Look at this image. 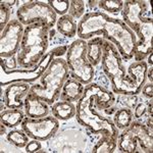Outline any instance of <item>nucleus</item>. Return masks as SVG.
<instances>
[{
  "instance_id": "2eb2a0df",
  "label": "nucleus",
  "mask_w": 153,
  "mask_h": 153,
  "mask_svg": "<svg viewBox=\"0 0 153 153\" xmlns=\"http://www.w3.org/2000/svg\"><path fill=\"white\" fill-rule=\"evenodd\" d=\"M25 112L26 115L32 118L47 117L49 113V104L40 99L34 93L29 92L25 97Z\"/></svg>"
},
{
  "instance_id": "9b49d317",
  "label": "nucleus",
  "mask_w": 153,
  "mask_h": 153,
  "mask_svg": "<svg viewBox=\"0 0 153 153\" xmlns=\"http://www.w3.org/2000/svg\"><path fill=\"white\" fill-rule=\"evenodd\" d=\"M24 31V25L18 19H10L0 37V57L9 58L18 54Z\"/></svg>"
},
{
  "instance_id": "ddd939ff",
  "label": "nucleus",
  "mask_w": 153,
  "mask_h": 153,
  "mask_svg": "<svg viewBox=\"0 0 153 153\" xmlns=\"http://www.w3.org/2000/svg\"><path fill=\"white\" fill-rule=\"evenodd\" d=\"M137 37V42L135 45L134 56L135 61H144V59L153 50V19L142 24Z\"/></svg>"
},
{
  "instance_id": "72a5a7b5",
  "label": "nucleus",
  "mask_w": 153,
  "mask_h": 153,
  "mask_svg": "<svg viewBox=\"0 0 153 153\" xmlns=\"http://www.w3.org/2000/svg\"><path fill=\"white\" fill-rule=\"evenodd\" d=\"M148 57V65H150L152 66V65H153V53H151V54H149V55L147 56Z\"/></svg>"
},
{
  "instance_id": "bb28decb",
  "label": "nucleus",
  "mask_w": 153,
  "mask_h": 153,
  "mask_svg": "<svg viewBox=\"0 0 153 153\" xmlns=\"http://www.w3.org/2000/svg\"><path fill=\"white\" fill-rule=\"evenodd\" d=\"M10 13H11V7H9L4 1L2 0L0 2V31L1 33L4 31L6 26L10 22Z\"/></svg>"
},
{
  "instance_id": "9d476101",
  "label": "nucleus",
  "mask_w": 153,
  "mask_h": 153,
  "mask_svg": "<svg viewBox=\"0 0 153 153\" xmlns=\"http://www.w3.org/2000/svg\"><path fill=\"white\" fill-rule=\"evenodd\" d=\"M22 130L29 136V138L45 141L55 134L59 128V120L52 115L44 117L32 118L25 117L22 122Z\"/></svg>"
},
{
  "instance_id": "6ab92c4d",
  "label": "nucleus",
  "mask_w": 153,
  "mask_h": 153,
  "mask_svg": "<svg viewBox=\"0 0 153 153\" xmlns=\"http://www.w3.org/2000/svg\"><path fill=\"white\" fill-rule=\"evenodd\" d=\"M56 27H57V31L61 35L68 38H73L76 35V31H78V25L76 21L68 13L65 16H60L57 22H56Z\"/></svg>"
},
{
  "instance_id": "7ed1b4c3",
  "label": "nucleus",
  "mask_w": 153,
  "mask_h": 153,
  "mask_svg": "<svg viewBox=\"0 0 153 153\" xmlns=\"http://www.w3.org/2000/svg\"><path fill=\"white\" fill-rule=\"evenodd\" d=\"M101 65L106 76L110 80L113 93L120 95H138L141 93L144 85L128 75L117 48L107 40L103 43Z\"/></svg>"
},
{
  "instance_id": "f03ea898",
  "label": "nucleus",
  "mask_w": 153,
  "mask_h": 153,
  "mask_svg": "<svg viewBox=\"0 0 153 153\" xmlns=\"http://www.w3.org/2000/svg\"><path fill=\"white\" fill-rule=\"evenodd\" d=\"M102 88L99 84L92 82L85 86L82 97L76 102V120L93 134L109 135L118 138V129L113 124L112 120L100 115L95 107V99Z\"/></svg>"
},
{
  "instance_id": "393cba45",
  "label": "nucleus",
  "mask_w": 153,
  "mask_h": 153,
  "mask_svg": "<svg viewBox=\"0 0 153 153\" xmlns=\"http://www.w3.org/2000/svg\"><path fill=\"white\" fill-rule=\"evenodd\" d=\"M68 14L74 19H82L85 14V1H83V0H71Z\"/></svg>"
},
{
  "instance_id": "5701e85b",
  "label": "nucleus",
  "mask_w": 153,
  "mask_h": 153,
  "mask_svg": "<svg viewBox=\"0 0 153 153\" xmlns=\"http://www.w3.org/2000/svg\"><path fill=\"white\" fill-rule=\"evenodd\" d=\"M6 139L10 144L14 145L16 147L23 148L26 147L29 143V136L24 132L23 130H12L7 134Z\"/></svg>"
},
{
  "instance_id": "a211bd4d",
  "label": "nucleus",
  "mask_w": 153,
  "mask_h": 153,
  "mask_svg": "<svg viewBox=\"0 0 153 153\" xmlns=\"http://www.w3.org/2000/svg\"><path fill=\"white\" fill-rule=\"evenodd\" d=\"M104 39L102 37H94L87 42V58L93 66L98 65L101 61Z\"/></svg>"
},
{
  "instance_id": "473e14b6",
  "label": "nucleus",
  "mask_w": 153,
  "mask_h": 153,
  "mask_svg": "<svg viewBox=\"0 0 153 153\" xmlns=\"http://www.w3.org/2000/svg\"><path fill=\"white\" fill-rule=\"evenodd\" d=\"M5 127H6V126H4L3 124H1V123H0V135L5 134Z\"/></svg>"
},
{
  "instance_id": "f704fd0d",
  "label": "nucleus",
  "mask_w": 153,
  "mask_h": 153,
  "mask_svg": "<svg viewBox=\"0 0 153 153\" xmlns=\"http://www.w3.org/2000/svg\"><path fill=\"white\" fill-rule=\"evenodd\" d=\"M16 2H18V1H16V0H13V1H6V0H4V3H6L9 7H12L14 4L16 3Z\"/></svg>"
},
{
  "instance_id": "cd10ccee",
  "label": "nucleus",
  "mask_w": 153,
  "mask_h": 153,
  "mask_svg": "<svg viewBox=\"0 0 153 153\" xmlns=\"http://www.w3.org/2000/svg\"><path fill=\"white\" fill-rule=\"evenodd\" d=\"M41 141L39 140L33 139L32 141H29V143L26 146V152L28 153H34V152H39L41 149Z\"/></svg>"
},
{
  "instance_id": "c756f323",
  "label": "nucleus",
  "mask_w": 153,
  "mask_h": 153,
  "mask_svg": "<svg viewBox=\"0 0 153 153\" xmlns=\"http://www.w3.org/2000/svg\"><path fill=\"white\" fill-rule=\"evenodd\" d=\"M142 94L145 96V97L149 98L150 100H152L153 97V83H149V84H144V86L141 89Z\"/></svg>"
},
{
  "instance_id": "7c9ffc66",
  "label": "nucleus",
  "mask_w": 153,
  "mask_h": 153,
  "mask_svg": "<svg viewBox=\"0 0 153 153\" xmlns=\"http://www.w3.org/2000/svg\"><path fill=\"white\" fill-rule=\"evenodd\" d=\"M153 68L151 66L150 68H148L147 70V74H146V78L149 79L150 83H153Z\"/></svg>"
},
{
  "instance_id": "423d86ee",
  "label": "nucleus",
  "mask_w": 153,
  "mask_h": 153,
  "mask_svg": "<svg viewBox=\"0 0 153 153\" xmlns=\"http://www.w3.org/2000/svg\"><path fill=\"white\" fill-rule=\"evenodd\" d=\"M117 148L125 153H152L153 136L145 125L133 120L131 125L118 135Z\"/></svg>"
},
{
  "instance_id": "aec40b11",
  "label": "nucleus",
  "mask_w": 153,
  "mask_h": 153,
  "mask_svg": "<svg viewBox=\"0 0 153 153\" xmlns=\"http://www.w3.org/2000/svg\"><path fill=\"white\" fill-rule=\"evenodd\" d=\"M25 118V113L22 109H9L7 108L6 110H2L0 114V123L6 126L7 128H16V126L22 124V122Z\"/></svg>"
},
{
  "instance_id": "412c9836",
  "label": "nucleus",
  "mask_w": 153,
  "mask_h": 153,
  "mask_svg": "<svg viewBox=\"0 0 153 153\" xmlns=\"http://www.w3.org/2000/svg\"><path fill=\"white\" fill-rule=\"evenodd\" d=\"M117 147V137L102 135V138L93 147V153H112Z\"/></svg>"
},
{
  "instance_id": "39448f33",
  "label": "nucleus",
  "mask_w": 153,
  "mask_h": 153,
  "mask_svg": "<svg viewBox=\"0 0 153 153\" xmlns=\"http://www.w3.org/2000/svg\"><path fill=\"white\" fill-rule=\"evenodd\" d=\"M70 76V68L66 60L56 57L40 78V84L32 86L30 92L34 93L49 105H52L60 97L61 89Z\"/></svg>"
},
{
  "instance_id": "6e6552de",
  "label": "nucleus",
  "mask_w": 153,
  "mask_h": 153,
  "mask_svg": "<svg viewBox=\"0 0 153 153\" xmlns=\"http://www.w3.org/2000/svg\"><path fill=\"white\" fill-rule=\"evenodd\" d=\"M68 46H58V47L53 48L51 51H49L43 56V58L40 60V62L37 65L35 68L28 70V68H18L13 71H3L4 76L2 75L0 85L1 87L5 85H10L13 83H33L36 80L40 79L43 74L45 73L48 68L51 61L56 57H61L62 55L66 54L68 51Z\"/></svg>"
},
{
  "instance_id": "1a4fd4ad",
  "label": "nucleus",
  "mask_w": 153,
  "mask_h": 153,
  "mask_svg": "<svg viewBox=\"0 0 153 153\" xmlns=\"http://www.w3.org/2000/svg\"><path fill=\"white\" fill-rule=\"evenodd\" d=\"M16 18L24 26L41 23L52 30L57 22V14L48 3L42 1H28L16 10Z\"/></svg>"
},
{
  "instance_id": "b1692460",
  "label": "nucleus",
  "mask_w": 153,
  "mask_h": 153,
  "mask_svg": "<svg viewBox=\"0 0 153 153\" xmlns=\"http://www.w3.org/2000/svg\"><path fill=\"white\" fill-rule=\"evenodd\" d=\"M98 6L110 13H117L123 10L124 1L123 0H100L98 1Z\"/></svg>"
},
{
  "instance_id": "f8f14e48",
  "label": "nucleus",
  "mask_w": 153,
  "mask_h": 153,
  "mask_svg": "<svg viewBox=\"0 0 153 153\" xmlns=\"http://www.w3.org/2000/svg\"><path fill=\"white\" fill-rule=\"evenodd\" d=\"M147 2L142 0H127L123 7V22L137 35L142 24L151 21L152 18L146 16Z\"/></svg>"
},
{
  "instance_id": "dca6fc26",
  "label": "nucleus",
  "mask_w": 153,
  "mask_h": 153,
  "mask_svg": "<svg viewBox=\"0 0 153 153\" xmlns=\"http://www.w3.org/2000/svg\"><path fill=\"white\" fill-rule=\"evenodd\" d=\"M85 85L79 82L78 80H75L73 78H68L66 82L63 85L60 92V100H68L71 102L78 101L82 97L84 93Z\"/></svg>"
},
{
  "instance_id": "f3484780",
  "label": "nucleus",
  "mask_w": 153,
  "mask_h": 153,
  "mask_svg": "<svg viewBox=\"0 0 153 153\" xmlns=\"http://www.w3.org/2000/svg\"><path fill=\"white\" fill-rule=\"evenodd\" d=\"M51 111L58 120H66L76 115V106L71 101L59 100L51 105Z\"/></svg>"
},
{
  "instance_id": "c85d7f7f",
  "label": "nucleus",
  "mask_w": 153,
  "mask_h": 153,
  "mask_svg": "<svg viewBox=\"0 0 153 153\" xmlns=\"http://www.w3.org/2000/svg\"><path fill=\"white\" fill-rule=\"evenodd\" d=\"M146 111H147L146 105H145L144 103L140 102V103H138V104H136V106H135V112L133 113V114H134V117L136 118H139V117H141L142 115H144Z\"/></svg>"
},
{
  "instance_id": "f257e3e1",
  "label": "nucleus",
  "mask_w": 153,
  "mask_h": 153,
  "mask_svg": "<svg viewBox=\"0 0 153 153\" xmlns=\"http://www.w3.org/2000/svg\"><path fill=\"white\" fill-rule=\"evenodd\" d=\"M76 35L87 40L102 35L104 40L111 42L117 48L123 60H130L134 56L137 37L122 19L111 18L101 11H91L83 16L78 24Z\"/></svg>"
},
{
  "instance_id": "a878e982",
  "label": "nucleus",
  "mask_w": 153,
  "mask_h": 153,
  "mask_svg": "<svg viewBox=\"0 0 153 153\" xmlns=\"http://www.w3.org/2000/svg\"><path fill=\"white\" fill-rule=\"evenodd\" d=\"M47 3L56 12V14H59L60 16L68 13V9H70V1L68 0H49Z\"/></svg>"
},
{
  "instance_id": "4be33fe9",
  "label": "nucleus",
  "mask_w": 153,
  "mask_h": 153,
  "mask_svg": "<svg viewBox=\"0 0 153 153\" xmlns=\"http://www.w3.org/2000/svg\"><path fill=\"white\" fill-rule=\"evenodd\" d=\"M134 118L132 109L129 107H123L117 109L113 117V124L118 130H125L131 125Z\"/></svg>"
},
{
  "instance_id": "4468645a",
  "label": "nucleus",
  "mask_w": 153,
  "mask_h": 153,
  "mask_svg": "<svg viewBox=\"0 0 153 153\" xmlns=\"http://www.w3.org/2000/svg\"><path fill=\"white\" fill-rule=\"evenodd\" d=\"M31 86L27 83H13L7 86L3 93V101L6 108L22 109L25 106V97L30 92Z\"/></svg>"
},
{
  "instance_id": "20e7f679",
  "label": "nucleus",
  "mask_w": 153,
  "mask_h": 153,
  "mask_svg": "<svg viewBox=\"0 0 153 153\" xmlns=\"http://www.w3.org/2000/svg\"><path fill=\"white\" fill-rule=\"evenodd\" d=\"M50 29L44 24L37 23L25 28L23 39L16 54L19 68H31L40 62L48 48Z\"/></svg>"
},
{
  "instance_id": "2f4dec72",
  "label": "nucleus",
  "mask_w": 153,
  "mask_h": 153,
  "mask_svg": "<svg viewBox=\"0 0 153 153\" xmlns=\"http://www.w3.org/2000/svg\"><path fill=\"white\" fill-rule=\"evenodd\" d=\"M152 120H153V115H149V117H148V120H147V125H146V127H147L150 131H152V129H153Z\"/></svg>"
},
{
  "instance_id": "0eeeda50",
  "label": "nucleus",
  "mask_w": 153,
  "mask_h": 153,
  "mask_svg": "<svg viewBox=\"0 0 153 153\" xmlns=\"http://www.w3.org/2000/svg\"><path fill=\"white\" fill-rule=\"evenodd\" d=\"M66 63L70 68L71 78L88 85L94 78V66L87 58V42L76 39L68 46L66 51Z\"/></svg>"
},
{
  "instance_id": "c9c22d12",
  "label": "nucleus",
  "mask_w": 153,
  "mask_h": 153,
  "mask_svg": "<svg viewBox=\"0 0 153 153\" xmlns=\"http://www.w3.org/2000/svg\"><path fill=\"white\" fill-rule=\"evenodd\" d=\"M88 4H89V6L90 7H94V6H96V5H98V1H88Z\"/></svg>"
}]
</instances>
